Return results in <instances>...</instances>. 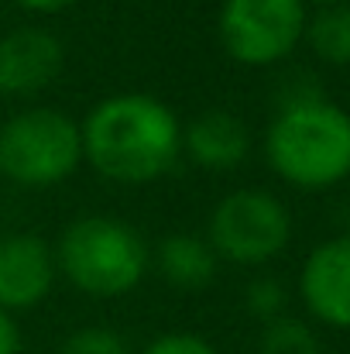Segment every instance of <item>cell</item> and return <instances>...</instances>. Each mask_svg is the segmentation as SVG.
Instances as JSON below:
<instances>
[{"mask_svg": "<svg viewBox=\"0 0 350 354\" xmlns=\"http://www.w3.org/2000/svg\"><path fill=\"white\" fill-rule=\"evenodd\" d=\"M83 162L117 186H144L168 176L182 155L179 114L151 93H114L79 124Z\"/></svg>", "mask_w": 350, "mask_h": 354, "instance_id": "cell-1", "label": "cell"}, {"mask_svg": "<svg viewBox=\"0 0 350 354\" xmlns=\"http://www.w3.org/2000/svg\"><path fill=\"white\" fill-rule=\"evenodd\" d=\"M264 158L295 189L320 193L340 186L350 176V114L327 100L309 76L302 86H285L264 131Z\"/></svg>", "mask_w": 350, "mask_h": 354, "instance_id": "cell-2", "label": "cell"}, {"mask_svg": "<svg viewBox=\"0 0 350 354\" xmlns=\"http://www.w3.org/2000/svg\"><path fill=\"white\" fill-rule=\"evenodd\" d=\"M55 265L72 289L93 299H117L141 286L151 265V251L127 221L110 214H90L62 231Z\"/></svg>", "mask_w": 350, "mask_h": 354, "instance_id": "cell-3", "label": "cell"}, {"mask_svg": "<svg viewBox=\"0 0 350 354\" xmlns=\"http://www.w3.org/2000/svg\"><path fill=\"white\" fill-rule=\"evenodd\" d=\"M83 165L79 120L59 107H28L0 124V176L21 189H52Z\"/></svg>", "mask_w": 350, "mask_h": 354, "instance_id": "cell-4", "label": "cell"}, {"mask_svg": "<svg viewBox=\"0 0 350 354\" xmlns=\"http://www.w3.org/2000/svg\"><path fill=\"white\" fill-rule=\"evenodd\" d=\"M206 241L220 261L257 268L275 261L292 241V210L271 189H233L206 221Z\"/></svg>", "mask_w": 350, "mask_h": 354, "instance_id": "cell-5", "label": "cell"}, {"mask_svg": "<svg viewBox=\"0 0 350 354\" xmlns=\"http://www.w3.org/2000/svg\"><path fill=\"white\" fill-rule=\"evenodd\" d=\"M306 21V0H224L217 14V38L237 66L268 69L299 48Z\"/></svg>", "mask_w": 350, "mask_h": 354, "instance_id": "cell-6", "label": "cell"}, {"mask_svg": "<svg viewBox=\"0 0 350 354\" xmlns=\"http://www.w3.org/2000/svg\"><path fill=\"white\" fill-rule=\"evenodd\" d=\"M66 69V45L41 24L10 28L0 35V97L31 100L45 93Z\"/></svg>", "mask_w": 350, "mask_h": 354, "instance_id": "cell-7", "label": "cell"}, {"mask_svg": "<svg viewBox=\"0 0 350 354\" xmlns=\"http://www.w3.org/2000/svg\"><path fill=\"white\" fill-rule=\"evenodd\" d=\"M59 279L55 251L45 237L14 231L0 237V310L28 313L52 296Z\"/></svg>", "mask_w": 350, "mask_h": 354, "instance_id": "cell-8", "label": "cell"}, {"mask_svg": "<svg viewBox=\"0 0 350 354\" xmlns=\"http://www.w3.org/2000/svg\"><path fill=\"white\" fill-rule=\"evenodd\" d=\"M299 296L313 320L350 330V234L320 241L299 272Z\"/></svg>", "mask_w": 350, "mask_h": 354, "instance_id": "cell-9", "label": "cell"}, {"mask_svg": "<svg viewBox=\"0 0 350 354\" xmlns=\"http://www.w3.org/2000/svg\"><path fill=\"white\" fill-rule=\"evenodd\" d=\"M182 151L206 172H233L251 155V127L227 107H206L182 127Z\"/></svg>", "mask_w": 350, "mask_h": 354, "instance_id": "cell-10", "label": "cell"}, {"mask_svg": "<svg viewBox=\"0 0 350 354\" xmlns=\"http://www.w3.org/2000/svg\"><path fill=\"white\" fill-rule=\"evenodd\" d=\"M155 268L162 272V279L172 286V289H182V292H200L206 289L217 272H220V258L217 251L210 248V241L203 234H168L158 241L155 248Z\"/></svg>", "mask_w": 350, "mask_h": 354, "instance_id": "cell-11", "label": "cell"}, {"mask_svg": "<svg viewBox=\"0 0 350 354\" xmlns=\"http://www.w3.org/2000/svg\"><path fill=\"white\" fill-rule=\"evenodd\" d=\"M313 55L327 66L350 69V3H330L316 7L306 21V38H302Z\"/></svg>", "mask_w": 350, "mask_h": 354, "instance_id": "cell-12", "label": "cell"}, {"mask_svg": "<svg viewBox=\"0 0 350 354\" xmlns=\"http://www.w3.org/2000/svg\"><path fill=\"white\" fill-rule=\"evenodd\" d=\"M257 354H323V344L306 320H295L285 313V317L264 324Z\"/></svg>", "mask_w": 350, "mask_h": 354, "instance_id": "cell-13", "label": "cell"}, {"mask_svg": "<svg viewBox=\"0 0 350 354\" xmlns=\"http://www.w3.org/2000/svg\"><path fill=\"white\" fill-rule=\"evenodd\" d=\"M244 306L254 320L261 324H271L278 317H285V306H289V292L282 286V279L275 275H257L244 286Z\"/></svg>", "mask_w": 350, "mask_h": 354, "instance_id": "cell-14", "label": "cell"}, {"mask_svg": "<svg viewBox=\"0 0 350 354\" xmlns=\"http://www.w3.org/2000/svg\"><path fill=\"white\" fill-rule=\"evenodd\" d=\"M59 354H130V344L114 327H79L62 341Z\"/></svg>", "mask_w": 350, "mask_h": 354, "instance_id": "cell-15", "label": "cell"}, {"mask_svg": "<svg viewBox=\"0 0 350 354\" xmlns=\"http://www.w3.org/2000/svg\"><path fill=\"white\" fill-rule=\"evenodd\" d=\"M141 354H220L206 337L189 334V330H168L162 337H155Z\"/></svg>", "mask_w": 350, "mask_h": 354, "instance_id": "cell-16", "label": "cell"}, {"mask_svg": "<svg viewBox=\"0 0 350 354\" xmlns=\"http://www.w3.org/2000/svg\"><path fill=\"white\" fill-rule=\"evenodd\" d=\"M3 3H14L28 14H41V17H52V14H66L72 10L79 0H3Z\"/></svg>", "mask_w": 350, "mask_h": 354, "instance_id": "cell-17", "label": "cell"}, {"mask_svg": "<svg viewBox=\"0 0 350 354\" xmlns=\"http://www.w3.org/2000/svg\"><path fill=\"white\" fill-rule=\"evenodd\" d=\"M21 351V330H17V320L10 313L0 310V354H17Z\"/></svg>", "mask_w": 350, "mask_h": 354, "instance_id": "cell-18", "label": "cell"}, {"mask_svg": "<svg viewBox=\"0 0 350 354\" xmlns=\"http://www.w3.org/2000/svg\"><path fill=\"white\" fill-rule=\"evenodd\" d=\"M306 3H316V7H330V3H350V0H306Z\"/></svg>", "mask_w": 350, "mask_h": 354, "instance_id": "cell-19", "label": "cell"}, {"mask_svg": "<svg viewBox=\"0 0 350 354\" xmlns=\"http://www.w3.org/2000/svg\"><path fill=\"white\" fill-rule=\"evenodd\" d=\"M0 7H3V0H0Z\"/></svg>", "mask_w": 350, "mask_h": 354, "instance_id": "cell-20", "label": "cell"}]
</instances>
